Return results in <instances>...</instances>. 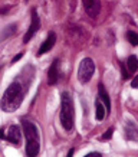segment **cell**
I'll return each mask as SVG.
<instances>
[{
  "mask_svg": "<svg viewBox=\"0 0 138 157\" xmlns=\"http://www.w3.org/2000/svg\"><path fill=\"white\" fill-rule=\"evenodd\" d=\"M24 85L19 81H13L7 88L0 101V108L5 113H13L19 108L24 98Z\"/></svg>",
  "mask_w": 138,
  "mask_h": 157,
  "instance_id": "6da1fadb",
  "label": "cell"
},
{
  "mask_svg": "<svg viewBox=\"0 0 138 157\" xmlns=\"http://www.w3.org/2000/svg\"><path fill=\"white\" fill-rule=\"evenodd\" d=\"M61 124L66 131H71L73 128V123H75V105H73V98L72 95L65 91L61 95Z\"/></svg>",
  "mask_w": 138,
  "mask_h": 157,
  "instance_id": "7a4b0ae2",
  "label": "cell"
},
{
  "mask_svg": "<svg viewBox=\"0 0 138 157\" xmlns=\"http://www.w3.org/2000/svg\"><path fill=\"white\" fill-rule=\"evenodd\" d=\"M23 133L26 138V154L28 157H36L40 150V136H39V130L35 125V123L30 121H23Z\"/></svg>",
  "mask_w": 138,
  "mask_h": 157,
  "instance_id": "3957f363",
  "label": "cell"
},
{
  "mask_svg": "<svg viewBox=\"0 0 138 157\" xmlns=\"http://www.w3.org/2000/svg\"><path fill=\"white\" fill-rule=\"evenodd\" d=\"M94 72H95V62L91 58H84L79 62V68H78V79H79V82H82V84L89 82Z\"/></svg>",
  "mask_w": 138,
  "mask_h": 157,
  "instance_id": "277c9868",
  "label": "cell"
},
{
  "mask_svg": "<svg viewBox=\"0 0 138 157\" xmlns=\"http://www.w3.org/2000/svg\"><path fill=\"white\" fill-rule=\"evenodd\" d=\"M39 28H40V19H39L36 9H33L32 10V22H30V26H29L28 32H26L23 36V43H28L30 39L33 38L35 33L39 30Z\"/></svg>",
  "mask_w": 138,
  "mask_h": 157,
  "instance_id": "5b68a950",
  "label": "cell"
},
{
  "mask_svg": "<svg viewBox=\"0 0 138 157\" xmlns=\"http://www.w3.org/2000/svg\"><path fill=\"white\" fill-rule=\"evenodd\" d=\"M84 9L89 17H96L101 12V2L99 0H82Z\"/></svg>",
  "mask_w": 138,
  "mask_h": 157,
  "instance_id": "8992f818",
  "label": "cell"
},
{
  "mask_svg": "<svg viewBox=\"0 0 138 157\" xmlns=\"http://www.w3.org/2000/svg\"><path fill=\"white\" fill-rule=\"evenodd\" d=\"M5 138L9 141V143L14 144V146H19L20 141H22V133H20V128L17 125H10L9 130H7V134H5Z\"/></svg>",
  "mask_w": 138,
  "mask_h": 157,
  "instance_id": "52a82bcc",
  "label": "cell"
},
{
  "mask_svg": "<svg viewBox=\"0 0 138 157\" xmlns=\"http://www.w3.org/2000/svg\"><path fill=\"white\" fill-rule=\"evenodd\" d=\"M55 42H56V35H55V32H50L49 36L46 38V40L40 45V48H39V51H38V56H42L43 53L49 52V51L55 46Z\"/></svg>",
  "mask_w": 138,
  "mask_h": 157,
  "instance_id": "ba28073f",
  "label": "cell"
},
{
  "mask_svg": "<svg viewBox=\"0 0 138 157\" xmlns=\"http://www.w3.org/2000/svg\"><path fill=\"white\" fill-rule=\"evenodd\" d=\"M59 79V61L55 59L52 62V65L49 68V72H48V82L49 85H55Z\"/></svg>",
  "mask_w": 138,
  "mask_h": 157,
  "instance_id": "9c48e42d",
  "label": "cell"
},
{
  "mask_svg": "<svg viewBox=\"0 0 138 157\" xmlns=\"http://www.w3.org/2000/svg\"><path fill=\"white\" fill-rule=\"evenodd\" d=\"M98 95H99V100L104 101V107L106 109V113H110L111 111V98L108 95V91L106 88L104 86V84H99L98 85Z\"/></svg>",
  "mask_w": 138,
  "mask_h": 157,
  "instance_id": "30bf717a",
  "label": "cell"
},
{
  "mask_svg": "<svg viewBox=\"0 0 138 157\" xmlns=\"http://www.w3.org/2000/svg\"><path fill=\"white\" fill-rule=\"evenodd\" d=\"M125 138L127 140H138V130L131 121L127 123V125H125Z\"/></svg>",
  "mask_w": 138,
  "mask_h": 157,
  "instance_id": "8fae6325",
  "label": "cell"
},
{
  "mask_svg": "<svg viewBox=\"0 0 138 157\" xmlns=\"http://www.w3.org/2000/svg\"><path fill=\"white\" fill-rule=\"evenodd\" d=\"M127 68H128L129 74L137 72V69H138V59H137V56H135V55H131V56L127 59Z\"/></svg>",
  "mask_w": 138,
  "mask_h": 157,
  "instance_id": "7c38bea8",
  "label": "cell"
},
{
  "mask_svg": "<svg viewBox=\"0 0 138 157\" xmlns=\"http://www.w3.org/2000/svg\"><path fill=\"white\" fill-rule=\"evenodd\" d=\"M95 108H96V115H95L96 120H98V121H102V120L105 118V115H106V113H105L106 109H105V107L102 105V102H101L99 100L95 101Z\"/></svg>",
  "mask_w": 138,
  "mask_h": 157,
  "instance_id": "4fadbf2b",
  "label": "cell"
},
{
  "mask_svg": "<svg viewBox=\"0 0 138 157\" xmlns=\"http://www.w3.org/2000/svg\"><path fill=\"white\" fill-rule=\"evenodd\" d=\"M125 38L128 40L132 46H138V33H135L134 30H128L127 35H125Z\"/></svg>",
  "mask_w": 138,
  "mask_h": 157,
  "instance_id": "5bb4252c",
  "label": "cell"
},
{
  "mask_svg": "<svg viewBox=\"0 0 138 157\" xmlns=\"http://www.w3.org/2000/svg\"><path fill=\"white\" fill-rule=\"evenodd\" d=\"M5 30H6V32L3 33V36H2V38H7L9 35H13L14 32H16V25H10V26H7Z\"/></svg>",
  "mask_w": 138,
  "mask_h": 157,
  "instance_id": "9a60e30c",
  "label": "cell"
},
{
  "mask_svg": "<svg viewBox=\"0 0 138 157\" xmlns=\"http://www.w3.org/2000/svg\"><path fill=\"white\" fill-rule=\"evenodd\" d=\"M112 133H114V128H108L106 131L104 133V136L101 137V140L102 141H106V140H110L111 137H112Z\"/></svg>",
  "mask_w": 138,
  "mask_h": 157,
  "instance_id": "2e32d148",
  "label": "cell"
},
{
  "mask_svg": "<svg viewBox=\"0 0 138 157\" xmlns=\"http://www.w3.org/2000/svg\"><path fill=\"white\" fill-rule=\"evenodd\" d=\"M84 157H102V154L98 153V151H92V153H88V154L84 156Z\"/></svg>",
  "mask_w": 138,
  "mask_h": 157,
  "instance_id": "e0dca14e",
  "label": "cell"
},
{
  "mask_svg": "<svg viewBox=\"0 0 138 157\" xmlns=\"http://www.w3.org/2000/svg\"><path fill=\"white\" fill-rule=\"evenodd\" d=\"M131 86H132V88H138V75L134 76V79L131 81Z\"/></svg>",
  "mask_w": 138,
  "mask_h": 157,
  "instance_id": "ac0fdd59",
  "label": "cell"
},
{
  "mask_svg": "<svg viewBox=\"0 0 138 157\" xmlns=\"http://www.w3.org/2000/svg\"><path fill=\"white\" fill-rule=\"evenodd\" d=\"M23 56V52H20V53H17V55H16V56L13 58V59H12V63H14V62H17L20 59V58Z\"/></svg>",
  "mask_w": 138,
  "mask_h": 157,
  "instance_id": "d6986e66",
  "label": "cell"
},
{
  "mask_svg": "<svg viewBox=\"0 0 138 157\" xmlns=\"http://www.w3.org/2000/svg\"><path fill=\"white\" fill-rule=\"evenodd\" d=\"M73 153H75V150H73V148H71V150H69V153L66 154V157H73Z\"/></svg>",
  "mask_w": 138,
  "mask_h": 157,
  "instance_id": "ffe728a7",
  "label": "cell"
},
{
  "mask_svg": "<svg viewBox=\"0 0 138 157\" xmlns=\"http://www.w3.org/2000/svg\"><path fill=\"white\" fill-rule=\"evenodd\" d=\"M9 10H10V6H6L5 9L0 10V13H6V12H9Z\"/></svg>",
  "mask_w": 138,
  "mask_h": 157,
  "instance_id": "44dd1931",
  "label": "cell"
}]
</instances>
